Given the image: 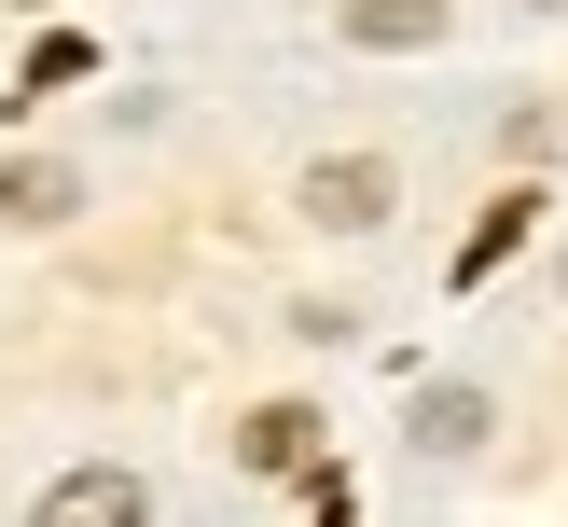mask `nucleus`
<instances>
[{"instance_id":"nucleus-6","label":"nucleus","mask_w":568,"mask_h":527,"mask_svg":"<svg viewBox=\"0 0 568 527\" xmlns=\"http://www.w3.org/2000/svg\"><path fill=\"white\" fill-rule=\"evenodd\" d=\"M416 444H430V458L486 444V388H416Z\"/></svg>"},{"instance_id":"nucleus-4","label":"nucleus","mask_w":568,"mask_h":527,"mask_svg":"<svg viewBox=\"0 0 568 527\" xmlns=\"http://www.w3.org/2000/svg\"><path fill=\"white\" fill-rule=\"evenodd\" d=\"M347 42H375V55H416V42H444V0H347Z\"/></svg>"},{"instance_id":"nucleus-7","label":"nucleus","mask_w":568,"mask_h":527,"mask_svg":"<svg viewBox=\"0 0 568 527\" xmlns=\"http://www.w3.org/2000/svg\"><path fill=\"white\" fill-rule=\"evenodd\" d=\"M0 222H70V166L14 153V166H0Z\"/></svg>"},{"instance_id":"nucleus-5","label":"nucleus","mask_w":568,"mask_h":527,"mask_svg":"<svg viewBox=\"0 0 568 527\" xmlns=\"http://www.w3.org/2000/svg\"><path fill=\"white\" fill-rule=\"evenodd\" d=\"M527 222H541V194H499V209L471 222V250H458V292H471V277H499V264H514V250H527Z\"/></svg>"},{"instance_id":"nucleus-1","label":"nucleus","mask_w":568,"mask_h":527,"mask_svg":"<svg viewBox=\"0 0 568 527\" xmlns=\"http://www.w3.org/2000/svg\"><path fill=\"white\" fill-rule=\"evenodd\" d=\"M292 209L320 222V236H375V222H388V166H375V153H320Z\"/></svg>"},{"instance_id":"nucleus-2","label":"nucleus","mask_w":568,"mask_h":527,"mask_svg":"<svg viewBox=\"0 0 568 527\" xmlns=\"http://www.w3.org/2000/svg\"><path fill=\"white\" fill-rule=\"evenodd\" d=\"M139 514H153V499H139V472H55V486H42V514H28V527H139Z\"/></svg>"},{"instance_id":"nucleus-3","label":"nucleus","mask_w":568,"mask_h":527,"mask_svg":"<svg viewBox=\"0 0 568 527\" xmlns=\"http://www.w3.org/2000/svg\"><path fill=\"white\" fill-rule=\"evenodd\" d=\"M236 458H250V472H320V416H305V403H264V416L236 430Z\"/></svg>"}]
</instances>
